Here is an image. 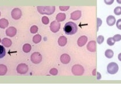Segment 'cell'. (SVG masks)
<instances>
[{"mask_svg":"<svg viewBox=\"0 0 121 91\" xmlns=\"http://www.w3.org/2000/svg\"><path fill=\"white\" fill-rule=\"evenodd\" d=\"M17 34V29L14 27H9L6 30V35L9 37H13Z\"/></svg>","mask_w":121,"mask_h":91,"instance_id":"9c48e42d","label":"cell"},{"mask_svg":"<svg viewBox=\"0 0 121 91\" xmlns=\"http://www.w3.org/2000/svg\"><path fill=\"white\" fill-rule=\"evenodd\" d=\"M105 3L107 5H110L113 4L114 0H104Z\"/></svg>","mask_w":121,"mask_h":91,"instance_id":"836d02e7","label":"cell"},{"mask_svg":"<svg viewBox=\"0 0 121 91\" xmlns=\"http://www.w3.org/2000/svg\"><path fill=\"white\" fill-rule=\"evenodd\" d=\"M115 42L114 41V40L113 39V38H109L107 40V45L110 46H113L114 44H115Z\"/></svg>","mask_w":121,"mask_h":91,"instance_id":"484cf974","label":"cell"},{"mask_svg":"<svg viewBox=\"0 0 121 91\" xmlns=\"http://www.w3.org/2000/svg\"><path fill=\"white\" fill-rule=\"evenodd\" d=\"M69 6H60V9L61 11H66L69 9Z\"/></svg>","mask_w":121,"mask_h":91,"instance_id":"1f68e13d","label":"cell"},{"mask_svg":"<svg viewBox=\"0 0 121 91\" xmlns=\"http://www.w3.org/2000/svg\"><path fill=\"white\" fill-rule=\"evenodd\" d=\"M50 73L52 75H57L58 74V70L56 68H52L51 69V70L50 71Z\"/></svg>","mask_w":121,"mask_h":91,"instance_id":"f546056e","label":"cell"},{"mask_svg":"<svg viewBox=\"0 0 121 91\" xmlns=\"http://www.w3.org/2000/svg\"><path fill=\"white\" fill-rule=\"evenodd\" d=\"M31 61L34 64H39L42 61V55L40 53L36 52L31 56Z\"/></svg>","mask_w":121,"mask_h":91,"instance_id":"5b68a950","label":"cell"},{"mask_svg":"<svg viewBox=\"0 0 121 91\" xmlns=\"http://www.w3.org/2000/svg\"><path fill=\"white\" fill-rule=\"evenodd\" d=\"M97 80H100L101 79V75L99 72H97Z\"/></svg>","mask_w":121,"mask_h":91,"instance_id":"e575fe53","label":"cell"},{"mask_svg":"<svg viewBox=\"0 0 121 91\" xmlns=\"http://www.w3.org/2000/svg\"><path fill=\"white\" fill-rule=\"evenodd\" d=\"M82 13L80 10H76L71 14L70 18L74 21H77L81 17Z\"/></svg>","mask_w":121,"mask_h":91,"instance_id":"8fae6325","label":"cell"},{"mask_svg":"<svg viewBox=\"0 0 121 91\" xmlns=\"http://www.w3.org/2000/svg\"><path fill=\"white\" fill-rule=\"evenodd\" d=\"M114 14L117 15H121V6H118V7L115 8L114 10Z\"/></svg>","mask_w":121,"mask_h":91,"instance_id":"cb8c5ba5","label":"cell"},{"mask_svg":"<svg viewBox=\"0 0 121 91\" xmlns=\"http://www.w3.org/2000/svg\"><path fill=\"white\" fill-rule=\"evenodd\" d=\"M37 10L41 14L52 15L56 10L55 6H38Z\"/></svg>","mask_w":121,"mask_h":91,"instance_id":"7a4b0ae2","label":"cell"},{"mask_svg":"<svg viewBox=\"0 0 121 91\" xmlns=\"http://www.w3.org/2000/svg\"><path fill=\"white\" fill-rule=\"evenodd\" d=\"M78 30L77 25L73 22H68L65 25L64 31L66 35H72L75 34Z\"/></svg>","mask_w":121,"mask_h":91,"instance_id":"6da1fadb","label":"cell"},{"mask_svg":"<svg viewBox=\"0 0 121 91\" xmlns=\"http://www.w3.org/2000/svg\"><path fill=\"white\" fill-rule=\"evenodd\" d=\"M119 69V67L115 62H111L108 64L107 67V72L110 74L114 75L117 73Z\"/></svg>","mask_w":121,"mask_h":91,"instance_id":"277c9868","label":"cell"},{"mask_svg":"<svg viewBox=\"0 0 121 91\" xmlns=\"http://www.w3.org/2000/svg\"><path fill=\"white\" fill-rule=\"evenodd\" d=\"M117 2L119 4H121V0H117Z\"/></svg>","mask_w":121,"mask_h":91,"instance_id":"74e56055","label":"cell"},{"mask_svg":"<svg viewBox=\"0 0 121 91\" xmlns=\"http://www.w3.org/2000/svg\"><path fill=\"white\" fill-rule=\"evenodd\" d=\"M104 37L102 35H99L98 37H97V43L99 44V45H101L104 41Z\"/></svg>","mask_w":121,"mask_h":91,"instance_id":"83f0119b","label":"cell"},{"mask_svg":"<svg viewBox=\"0 0 121 91\" xmlns=\"http://www.w3.org/2000/svg\"><path fill=\"white\" fill-rule=\"evenodd\" d=\"M66 19V14L65 13H58L56 16V20L58 22H62Z\"/></svg>","mask_w":121,"mask_h":91,"instance_id":"ac0fdd59","label":"cell"},{"mask_svg":"<svg viewBox=\"0 0 121 91\" xmlns=\"http://www.w3.org/2000/svg\"><path fill=\"white\" fill-rule=\"evenodd\" d=\"M105 54L106 57H107L108 59H111L113 57L114 52L111 49H107L105 51Z\"/></svg>","mask_w":121,"mask_h":91,"instance_id":"ffe728a7","label":"cell"},{"mask_svg":"<svg viewBox=\"0 0 121 91\" xmlns=\"http://www.w3.org/2000/svg\"><path fill=\"white\" fill-rule=\"evenodd\" d=\"M60 23L57 21H53L50 24V30L54 33H56L60 30Z\"/></svg>","mask_w":121,"mask_h":91,"instance_id":"52a82bcc","label":"cell"},{"mask_svg":"<svg viewBox=\"0 0 121 91\" xmlns=\"http://www.w3.org/2000/svg\"><path fill=\"white\" fill-rule=\"evenodd\" d=\"M28 70H29V68L26 64H20L17 67V71L20 74H25L28 72Z\"/></svg>","mask_w":121,"mask_h":91,"instance_id":"8992f818","label":"cell"},{"mask_svg":"<svg viewBox=\"0 0 121 91\" xmlns=\"http://www.w3.org/2000/svg\"><path fill=\"white\" fill-rule=\"evenodd\" d=\"M102 23V20L101 19L99 18H97V28H98L97 30H98L99 27H100L101 26Z\"/></svg>","mask_w":121,"mask_h":91,"instance_id":"d6a6232c","label":"cell"},{"mask_svg":"<svg viewBox=\"0 0 121 91\" xmlns=\"http://www.w3.org/2000/svg\"><path fill=\"white\" fill-rule=\"evenodd\" d=\"M96 42L94 41H91L90 42H89V43L87 45V49L88 51L91 53H94V52L96 51Z\"/></svg>","mask_w":121,"mask_h":91,"instance_id":"30bf717a","label":"cell"},{"mask_svg":"<svg viewBox=\"0 0 121 91\" xmlns=\"http://www.w3.org/2000/svg\"><path fill=\"white\" fill-rule=\"evenodd\" d=\"M1 42V39H0V43Z\"/></svg>","mask_w":121,"mask_h":91,"instance_id":"f35d334b","label":"cell"},{"mask_svg":"<svg viewBox=\"0 0 121 91\" xmlns=\"http://www.w3.org/2000/svg\"><path fill=\"white\" fill-rule=\"evenodd\" d=\"M42 22L44 25H48L49 23V19L48 17L46 16H44L42 18Z\"/></svg>","mask_w":121,"mask_h":91,"instance_id":"4316f807","label":"cell"},{"mask_svg":"<svg viewBox=\"0 0 121 91\" xmlns=\"http://www.w3.org/2000/svg\"><path fill=\"white\" fill-rule=\"evenodd\" d=\"M87 42V37L86 36H81V37L79 38L77 41V44L78 46L83 47V46L86 45Z\"/></svg>","mask_w":121,"mask_h":91,"instance_id":"4fadbf2b","label":"cell"},{"mask_svg":"<svg viewBox=\"0 0 121 91\" xmlns=\"http://www.w3.org/2000/svg\"><path fill=\"white\" fill-rule=\"evenodd\" d=\"M72 73L75 76H81L84 73V68L81 65L76 64L73 65L72 69Z\"/></svg>","mask_w":121,"mask_h":91,"instance_id":"3957f363","label":"cell"},{"mask_svg":"<svg viewBox=\"0 0 121 91\" xmlns=\"http://www.w3.org/2000/svg\"><path fill=\"white\" fill-rule=\"evenodd\" d=\"M9 25V22L6 19L2 18L0 19V28L1 29H5Z\"/></svg>","mask_w":121,"mask_h":91,"instance_id":"e0dca14e","label":"cell"},{"mask_svg":"<svg viewBox=\"0 0 121 91\" xmlns=\"http://www.w3.org/2000/svg\"><path fill=\"white\" fill-rule=\"evenodd\" d=\"M118 59H119V61H121V53H120L119 55H118Z\"/></svg>","mask_w":121,"mask_h":91,"instance_id":"8d00e7d4","label":"cell"},{"mask_svg":"<svg viewBox=\"0 0 121 91\" xmlns=\"http://www.w3.org/2000/svg\"><path fill=\"white\" fill-rule=\"evenodd\" d=\"M116 25H117V27L118 29L121 30V19H119L118 20L117 22Z\"/></svg>","mask_w":121,"mask_h":91,"instance_id":"4dcf8cb0","label":"cell"},{"mask_svg":"<svg viewBox=\"0 0 121 91\" xmlns=\"http://www.w3.org/2000/svg\"><path fill=\"white\" fill-rule=\"evenodd\" d=\"M6 55V50L4 46L0 45V59L3 58Z\"/></svg>","mask_w":121,"mask_h":91,"instance_id":"603a6c76","label":"cell"},{"mask_svg":"<svg viewBox=\"0 0 121 91\" xmlns=\"http://www.w3.org/2000/svg\"><path fill=\"white\" fill-rule=\"evenodd\" d=\"M38 30V28L36 25H33L30 28V32L32 34H36V33H37Z\"/></svg>","mask_w":121,"mask_h":91,"instance_id":"d4e9b609","label":"cell"},{"mask_svg":"<svg viewBox=\"0 0 121 91\" xmlns=\"http://www.w3.org/2000/svg\"><path fill=\"white\" fill-rule=\"evenodd\" d=\"M96 73V69H94L93 70V71L92 75L93 76H95V75H96V73Z\"/></svg>","mask_w":121,"mask_h":91,"instance_id":"d590c367","label":"cell"},{"mask_svg":"<svg viewBox=\"0 0 121 91\" xmlns=\"http://www.w3.org/2000/svg\"><path fill=\"white\" fill-rule=\"evenodd\" d=\"M31 49H32V46H31L30 44H25L23 46V51L26 53H29L31 51Z\"/></svg>","mask_w":121,"mask_h":91,"instance_id":"44dd1931","label":"cell"},{"mask_svg":"<svg viewBox=\"0 0 121 91\" xmlns=\"http://www.w3.org/2000/svg\"><path fill=\"white\" fill-rule=\"evenodd\" d=\"M106 22L109 26H112L115 25V22H116V19L114 16L109 15L107 17V19H106Z\"/></svg>","mask_w":121,"mask_h":91,"instance_id":"5bb4252c","label":"cell"},{"mask_svg":"<svg viewBox=\"0 0 121 91\" xmlns=\"http://www.w3.org/2000/svg\"><path fill=\"white\" fill-rule=\"evenodd\" d=\"M11 15L13 19L18 20L20 19L22 16V11L19 8H14L12 11Z\"/></svg>","mask_w":121,"mask_h":91,"instance_id":"ba28073f","label":"cell"},{"mask_svg":"<svg viewBox=\"0 0 121 91\" xmlns=\"http://www.w3.org/2000/svg\"><path fill=\"white\" fill-rule=\"evenodd\" d=\"M113 39L115 42H119L121 40V35L120 34H116L113 37Z\"/></svg>","mask_w":121,"mask_h":91,"instance_id":"f1b7e54d","label":"cell"},{"mask_svg":"<svg viewBox=\"0 0 121 91\" xmlns=\"http://www.w3.org/2000/svg\"><path fill=\"white\" fill-rule=\"evenodd\" d=\"M8 69L6 65L4 64H0V76H4L7 72Z\"/></svg>","mask_w":121,"mask_h":91,"instance_id":"d6986e66","label":"cell"},{"mask_svg":"<svg viewBox=\"0 0 121 91\" xmlns=\"http://www.w3.org/2000/svg\"><path fill=\"white\" fill-rule=\"evenodd\" d=\"M60 61H61L62 63L66 64H68L70 61V56L68 54L64 53V54H62L60 56Z\"/></svg>","mask_w":121,"mask_h":91,"instance_id":"7c38bea8","label":"cell"},{"mask_svg":"<svg viewBox=\"0 0 121 91\" xmlns=\"http://www.w3.org/2000/svg\"><path fill=\"white\" fill-rule=\"evenodd\" d=\"M67 42H68V40H67L66 37H65V36H61L58 40V45L61 47L65 46L67 44Z\"/></svg>","mask_w":121,"mask_h":91,"instance_id":"9a60e30c","label":"cell"},{"mask_svg":"<svg viewBox=\"0 0 121 91\" xmlns=\"http://www.w3.org/2000/svg\"><path fill=\"white\" fill-rule=\"evenodd\" d=\"M0 16H1V12H0Z\"/></svg>","mask_w":121,"mask_h":91,"instance_id":"ab89813d","label":"cell"},{"mask_svg":"<svg viewBox=\"0 0 121 91\" xmlns=\"http://www.w3.org/2000/svg\"><path fill=\"white\" fill-rule=\"evenodd\" d=\"M1 43H2V45L4 46L5 47H10L12 44V42L11 40L6 38H4L1 41Z\"/></svg>","mask_w":121,"mask_h":91,"instance_id":"2e32d148","label":"cell"},{"mask_svg":"<svg viewBox=\"0 0 121 91\" xmlns=\"http://www.w3.org/2000/svg\"><path fill=\"white\" fill-rule=\"evenodd\" d=\"M41 36L40 35V34H37L36 35H34V37H33V42L34 43L36 44H37L38 43H40L41 42Z\"/></svg>","mask_w":121,"mask_h":91,"instance_id":"7402d4cb","label":"cell"}]
</instances>
